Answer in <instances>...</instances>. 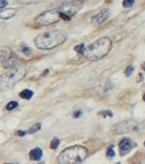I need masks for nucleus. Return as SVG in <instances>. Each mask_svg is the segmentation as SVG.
<instances>
[{
    "mask_svg": "<svg viewBox=\"0 0 145 164\" xmlns=\"http://www.w3.org/2000/svg\"><path fill=\"white\" fill-rule=\"evenodd\" d=\"M112 47L111 40L107 37H101L97 39L96 41L86 47L82 55L88 60V61H99L105 57L110 53Z\"/></svg>",
    "mask_w": 145,
    "mask_h": 164,
    "instance_id": "1",
    "label": "nucleus"
},
{
    "mask_svg": "<svg viewBox=\"0 0 145 164\" xmlns=\"http://www.w3.org/2000/svg\"><path fill=\"white\" fill-rule=\"evenodd\" d=\"M67 38L65 32L60 30L45 32L38 35L34 40L35 46L38 49H53L61 45Z\"/></svg>",
    "mask_w": 145,
    "mask_h": 164,
    "instance_id": "2",
    "label": "nucleus"
},
{
    "mask_svg": "<svg viewBox=\"0 0 145 164\" xmlns=\"http://www.w3.org/2000/svg\"><path fill=\"white\" fill-rule=\"evenodd\" d=\"M88 155L86 148L82 146H73L65 149L60 153L58 162L62 164H73L82 162Z\"/></svg>",
    "mask_w": 145,
    "mask_h": 164,
    "instance_id": "3",
    "label": "nucleus"
},
{
    "mask_svg": "<svg viewBox=\"0 0 145 164\" xmlns=\"http://www.w3.org/2000/svg\"><path fill=\"white\" fill-rule=\"evenodd\" d=\"M25 76L26 69L24 67L11 68L8 71L0 75V91H5L13 88Z\"/></svg>",
    "mask_w": 145,
    "mask_h": 164,
    "instance_id": "4",
    "label": "nucleus"
},
{
    "mask_svg": "<svg viewBox=\"0 0 145 164\" xmlns=\"http://www.w3.org/2000/svg\"><path fill=\"white\" fill-rule=\"evenodd\" d=\"M82 6V2L79 0H75V1H69V2H65L63 4H61L58 7L60 15H61L62 20L65 21H70L71 17H73L74 15L79 11V9Z\"/></svg>",
    "mask_w": 145,
    "mask_h": 164,
    "instance_id": "5",
    "label": "nucleus"
},
{
    "mask_svg": "<svg viewBox=\"0 0 145 164\" xmlns=\"http://www.w3.org/2000/svg\"><path fill=\"white\" fill-rule=\"evenodd\" d=\"M61 19V15L57 8L51 9V11H46L40 15H38L35 20V24L37 26H48L57 23Z\"/></svg>",
    "mask_w": 145,
    "mask_h": 164,
    "instance_id": "6",
    "label": "nucleus"
},
{
    "mask_svg": "<svg viewBox=\"0 0 145 164\" xmlns=\"http://www.w3.org/2000/svg\"><path fill=\"white\" fill-rule=\"evenodd\" d=\"M0 62L5 68H15L18 65V57L8 46H0Z\"/></svg>",
    "mask_w": 145,
    "mask_h": 164,
    "instance_id": "7",
    "label": "nucleus"
},
{
    "mask_svg": "<svg viewBox=\"0 0 145 164\" xmlns=\"http://www.w3.org/2000/svg\"><path fill=\"white\" fill-rule=\"evenodd\" d=\"M141 127H142V124H140L139 122L135 120H127L115 125L112 130L115 135H122V133L131 132V131H138L141 129Z\"/></svg>",
    "mask_w": 145,
    "mask_h": 164,
    "instance_id": "8",
    "label": "nucleus"
},
{
    "mask_svg": "<svg viewBox=\"0 0 145 164\" xmlns=\"http://www.w3.org/2000/svg\"><path fill=\"white\" fill-rule=\"evenodd\" d=\"M135 147H136V143L131 141L130 139H122V142L120 143V155H126L130 151H132Z\"/></svg>",
    "mask_w": 145,
    "mask_h": 164,
    "instance_id": "9",
    "label": "nucleus"
},
{
    "mask_svg": "<svg viewBox=\"0 0 145 164\" xmlns=\"http://www.w3.org/2000/svg\"><path fill=\"white\" fill-rule=\"evenodd\" d=\"M110 15V11L109 9H103V11H100L98 15H96L92 20V23L94 25H100L102 24L103 22H105L106 20L109 18Z\"/></svg>",
    "mask_w": 145,
    "mask_h": 164,
    "instance_id": "10",
    "label": "nucleus"
},
{
    "mask_svg": "<svg viewBox=\"0 0 145 164\" xmlns=\"http://www.w3.org/2000/svg\"><path fill=\"white\" fill-rule=\"evenodd\" d=\"M17 13V11L13 8H7V9H3V11H0V18L2 20H8L13 18Z\"/></svg>",
    "mask_w": 145,
    "mask_h": 164,
    "instance_id": "11",
    "label": "nucleus"
},
{
    "mask_svg": "<svg viewBox=\"0 0 145 164\" xmlns=\"http://www.w3.org/2000/svg\"><path fill=\"white\" fill-rule=\"evenodd\" d=\"M29 156L31 160L37 161V160H39L40 158L42 157V150L39 149V148H35V149H33L32 151H30Z\"/></svg>",
    "mask_w": 145,
    "mask_h": 164,
    "instance_id": "12",
    "label": "nucleus"
},
{
    "mask_svg": "<svg viewBox=\"0 0 145 164\" xmlns=\"http://www.w3.org/2000/svg\"><path fill=\"white\" fill-rule=\"evenodd\" d=\"M20 97H21L22 99L30 100L33 97V91L30 90V89H24V90L21 91V93H20Z\"/></svg>",
    "mask_w": 145,
    "mask_h": 164,
    "instance_id": "13",
    "label": "nucleus"
},
{
    "mask_svg": "<svg viewBox=\"0 0 145 164\" xmlns=\"http://www.w3.org/2000/svg\"><path fill=\"white\" fill-rule=\"evenodd\" d=\"M40 128H41V124H40V123H36V124H34L33 126L27 131V133H34V132H36V131L39 130Z\"/></svg>",
    "mask_w": 145,
    "mask_h": 164,
    "instance_id": "14",
    "label": "nucleus"
},
{
    "mask_svg": "<svg viewBox=\"0 0 145 164\" xmlns=\"http://www.w3.org/2000/svg\"><path fill=\"white\" fill-rule=\"evenodd\" d=\"M59 145H60V139L58 137H55V139H53V141L51 143V149L56 150L59 147Z\"/></svg>",
    "mask_w": 145,
    "mask_h": 164,
    "instance_id": "15",
    "label": "nucleus"
},
{
    "mask_svg": "<svg viewBox=\"0 0 145 164\" xmlns=\"http://www.w3.org/2000/svg\"><path fill=\"white\" fill-rule=\"evenodd\" d=\"M84 48H86V46H84L83 43H80V44L76 45V46L74 47V50H75L76 53H83V50H84Z\"/></svg>",
    "mask_w": 145,
    "mask_h": 164,
    "instance_id": "16",
    "label": "nucleus"
},
{
    "mask_svg": "<svg viewBox=\"0 0 145 164\" xmlns=\"http://www.w3.org/2000/svg\"><path fill=\"white\" fill-rule=\"evenodd\" d=\"M18 107V103L17 102H9L8 104L6 105V110H8V111H11V110H13L15 108Z\"/></svg>",
    "mask_w": 145,
    "mask_h": 164,
    "instance_id": "17",
    "label": "nucleus"
},
{
    "mask_svg": "<svg viewBox=\"0 0 145 164\" xmlns=\"http://www.w3.org/2000/svg\"><path fill=\"white\" fill-rule=\"evenodd\" d=\"M135 0H124V2H122V5H124V7H126V8H128V7H131L133 4H134Z\"/></svg>",
    "mask_w": 145,
    "mask_h": 164,
    "instance_id": "18",
    "label": "nucleus"
},
{
    "mask_svg": "<svg viewBox=\"0 0 145 164\" xmlns=\"http://www.w3.org/2000/svg\"><path fill=\"white\" fill-rule=\"evenodd\" d=\"M134 72V67H132V66H129V67H127L126 71H124V73H126L127 76H130L131 74Z\"/></svg>",
    "mask_w": 145,
    "mask_h": 164,
    "instance_id": "19",
    "label": "nucleus"
},
{
    "mask_svg": "<svg viewBox=\"0 0 145 164\" xmlns=\"http://www.w3.org/2000/svg\"><path fill=\"white\" fill-rule=\"evenodd\" d=\"M114 155H115V153H114V151H113V149H112L111 147L109 148V149L107 150V156L108 157H114Z\"/></svg>",
    "mask_w": 145,
    "mask_h": 164,
    "instance_id": "20",
    "label": "nucleus"
},
{
    "mask_svg": "<svg viewBox=\"0 0 145 164\" xmlns=\"http://www.w3.org/2000/svg\"><path fill=\"white\" fill-rule=\"evenodd\" d=\"M20 2L23 3V4H28V3H33V2H36L37 0H19Z\"/></svg>",
    "mask_w": 145,
    "mask_h": 164,
    "instance_id": "21",
    "label": "nucleus"
},
{
    "mask_svg": "<svg viewBox=\"0 0 145 164\" xmlns=\"http://www.w3.org/2000/svg\"><path fill=\"white\" fill-rule=\"evenodd\" d=\"M101 115H105L104 117H106V115L108 116V117H112V112L111 111H104V112H101Z\"/></svg>",
    "mask_w": 145,
    "mask_h": 164,
    "instance_id": "22",
    "label": "nucleus"
},
{
    "mask_svg": "<svg viewBox=\"0 0 145 164\" xmlns=\"http://www.w3.org/2000/svg\"><path fill=\"white\" fill-rule=\"evenodd\" d=\"M7 5L6 0H0V9H2L3 7H5Z\"/></svg>",
    "mask_w": 145,
    "mask_h": 164,
    "instance_id": "23",
    "label": "nucleus"
},
{
    "mask_svg": "<svg viewBox=\"0 0 145 164\" xmlns=\"http://www.w3.org/2000/svg\"><path fill=\"white\" fill-rule=\"evenodd\" d=\"M22 51H23L25 55H30V53H31V50H30V48H28V47H23Z\"/></svg>",
    "mask_w": 145,
    "mask_h": 164,
    "instance_id": "24",
    "label": "nucleus"
},
{
    "mask_svg": "<svg viewBox=\"0 0 145 164\" xmlns=\"http://www.w3.org/2000/svg\"><path fill=\"white\" fill-rule=\"evenodd\" d=\"M26 133H27V131H23V130H18L17 132H16V135H19V137H23V135H25Z\"/></svg>",
    "mask_w": 145,
    "mask_h": 164,
    "instance_id": "25",
    "label": "nucleus"
},
{
    "mask_svg": "<svg viewBox=\"0 0 145 164\" xmlns=\"http://www.w3.org/2000/svg\"><path fill=\"white\" fill-rule=\"evenodd\" d=\"M80 115H81V112H80V111H77V112H75V113H74V117H75V118H78Z\"/></svg>",
    "mask_w": 145,
    "mask_h": 164,
    "instance_id": "26",
    "label": "nucleus"
},
{
    "mask_svg": "<svg viewBox=\"0 0 145 164\" xmlns=\"http://www.w3.org/2000/svg\"><path fill=\"white\" fill-rule=\"evenodd\" d=\"M142 69H143V70H144V71H145V63H144V64H143V65H142Z\"/></svg>",
    "mask_w": 145,
    "mask_h": 164,
    "instance_id": "27",
    "label": "nucleus"
},
{
    "mask_svg": "<svg viewBox=\"0 0 145 164\" xmlns=\"http://www.w3.org/2000/svg\"><path fill=\"white\" fill-rule=\"evenodd\" d=\"M143 100H144V102H145V93H144V95H143Z\"/></svg>",
    "mask_w": 145,
    "mask_h": 164,
    "instance_id": "28",
    "label": "nucleus"
},
{
    "mask_svg": "<svg viewBox=\"0 0 145 164\" xmlns=\"http://www.w3.org/2000/svg\"><path fill=\"white\" fill-rule=\"evenodd\" d=\"M79 1H81V2H84V1H86V0H79Z\"/></svg>",
    "mask_w": 145,
    "mask_h": 164,
    "instance_id": "29",
    "label": "nucleus"
},
{
    "mask_svg": "<svg viewBox=\"0 0 145 164\" xmlns=\"http://www.w3.org/2000/svg\"><path fill=\"white\" fill-rule=\"evenodd\" d=\"M144 146H145V143H144Z\"/></svg>",
    "mask_w": 145,
    "mask_h": 164,
    "instance_id": "30",
    "label": "nucleus"
}]
</instances>
